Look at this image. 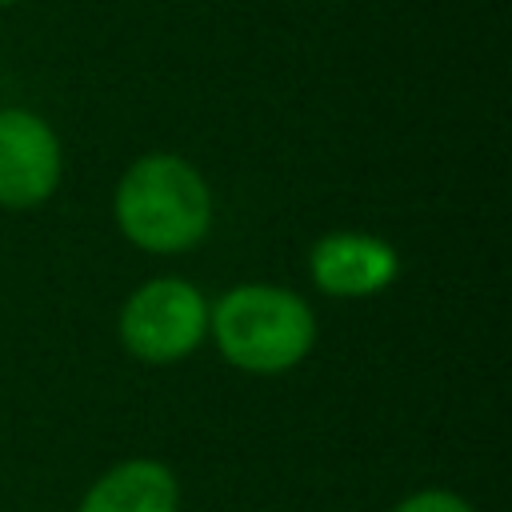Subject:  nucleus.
I'll use <instances>...</instances> for the list:
<instances>
[{
	"instance_id": "obj_1",
	"label": "nucleus",
	"mask_w": 512,
	"mask_h": 512,
	"mask_svg": "<svg viewBox=\"0 0 512 512\" xmlns=\"http://www.w3.org/2000/svg\"><path fill=\"white\" fill-rule=\"evenodd\" d=\"M116 232L148 256H180L212 228V188L180 152L136 156L112 188Z\"/></svg>"
},
{
	"instance_id": "obj_2",
	"label": "nucleus",
	"mask_w": 512,
	"mask_h": 512,
	"mask_svg": "<svg viewBox=\"0 0 512 512\" xmlns=\"http://www.w3.org/2000/svg\"><path fill=\"white\" fill-rule=\"evenodd\" d=\"M316 336L320 324L312 304L284 284L244 280L208 304V340L248 376L292 372L312 356Z\"/></svg>"
},
{
	"instance_id": "obj_3",
	"label": "nucleus",
	"mask_w": 512,
	"mask_h": 512,
	"mask_svg": "<svg viewBox=\"0 0 512 512\" xmlns=\"http://www.w3.org/2000/svg\"><path fill=\"white\" fill-rule=\"evenodd\" d=\"M208 304L212 300L184 276H148L120 304V348L152 368L180 364L208 340Z\"/></svg>"
},
{
	"instance_id": "obj_4",
	"label": "nucleus",
	"mask_w": 512,
	"mask_h": 512,
	"mask_svg": "<svg viewBox=\"0 0 512 512\" xmlns=\"http://www.w3.org/2000/svg\"><path fill=\"white\" fill-rule=\"evenodd\" d=\"M64 180V144L32 108L0 104V208L28 212L56 196Z\"/></svg>"
},
{
	"instance_id": "obj_5",
	"label": "nucleus",
	"mask_w": 512,
	"mask_h": 512,
	"mask_svg": "<svg viewBox=\"0 0 512 512\" xmlns=\"http://www.w3.org/2000/svg\"><path fill=\"white\" fill-rule=\"evenodd\" d=\"M400 252L360 228H332L308 248V280L320 296L332 300H368L396 284Z\"/></svg>"
},
{
	"instance_id": "obj_6",
	"label": "nucleus",
	"mask_w": 512,
	"mask_h": 512,
	"mask_svg": "<svg viewBox=\"0 0 512 512\" xmlns=\"http://www.w3.org/2000/svg\"><path fill=\"white\" fill-rule=\"evenodd\" d=\"M76 512H180V480L156 456H128L84 488Z\"/></svg>"
},
{
	"instance_id": "obj_7",
	"label": "nucleus",
	"mask_w": 512,
	"mask_h": 512,
	"mask_svg": "<svg viewBox=\"0 0 512 512\" xmlns=\"http://www.w3.org/2000/svg\"><path fill=\"white\" fill-rule=\"evenodd\" d=\"M392 512H476V508L460 492H448V488H416Z\"/></svg>"
},
{
	"instance_id": "obj_8",
	"label": "nucleus",
	"mask_w": 512,
	"mask_h": 512,
	"mask_svg": "<svg viewBox=\"0 0 512 512\" xmlns=\"http://www.w3.org/2000/svg\"><path fill=\"white\" fill-rule=\"evenodd\" d=\"M12 4H20V0H0V8H12Z\"/></svg>"
}]
</instances>
